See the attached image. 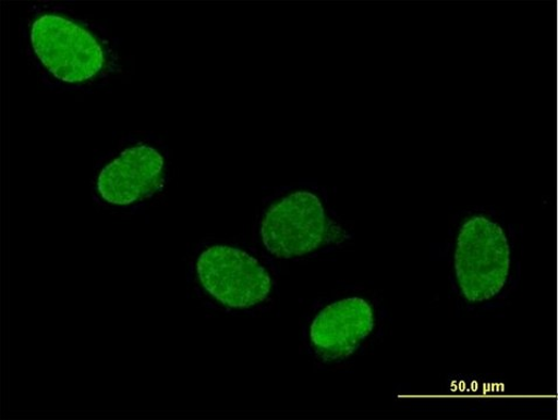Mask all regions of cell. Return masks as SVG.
I'll return each mask as SVG.
<instances>
[{"instance_id": "cell-1", "label": "cell", "mask_w": 558, "mask_h": 420, "mask_svg": "<svg viewBox=\"0 0 558 420\" xmlns=\"http://www.w3.org/2000/svg\"><path fill=\"white\" fill-rule=\"evenodd\" d=\"M510 255L506 235L497 223L483 217L464 223L458 236L454 269L469 301H485L500 293L510 271Z\"/></svg>"}, {"instance_id": "cell-2", "label": "cell", "mask_w": 558, "mask_h": 420, "mask_svg": "<svg viewBox=\"0 0 558 420\" xmlns=\"http://www.w3.org/2000/svg\"><path fill=\"white\" fill-rule=\"evenodd\" d=\"M31 41L44 66L63 83H85L105 67L100 42L90 32L60 15L45 14L33 23Z\"/></svg>"}, {"instance_id": "cell-3", "label": "cell", "mask_w": 558, "mask_h": 420, "mask_svg": "<svg viewBox=\"0 0 558 420\" xmlns=\"http://www.w3.org/2000/svg\"><path fill=\"white\" fill-rule=\"evenodd\" d=\"M327 233L320 200L310 192L290 194L274 205L262 223L266 248L281 258L301 257L317 250Z\"/></svg>"}, {"instance_id": "cell-4", "label": "cell", "mask_w": 558, "mask_h": 420, "mask_svg": "<svg viewBox=\"0 0 558 420\" xmlns=\"http://www.w3.org/2000/svg\"><path fill=\"white\" fill-rule=\"evenodd\" d=\"M196 267L208 293L235 309L259 304L270 294L271 280L266 269L235 248L211 247L201 255Z\"/></svg>"}, {"instance_id": "cell-5", "label": "cell", "mask_w": 558, "mask_h": 420, "mask_svg": "<svg viewBox=\"0 0 558 420\" xmlns=\"http://www.w3.org/2000/svg\"><path fill=\"white\" fill-rule=\"evenodd\" d=\"M163 180V159L150 147L125 150L98 176L100 196L112 205L141 201L160 187Z\"/></svg>"}, {"instance_id": "cell-6", "label": "cell", "mask_w": 558, "mask_h": 420, "mask_svg": "<svg viewBox=\"0 0 558 420\" xmlns=\"http://www.w3.org/2000/svg\"><path fill=\"white\" fill-rule=\"evenodd\" d=\"M374 329L372 307L363 298L327 306L312 322L311 341L327 358H348Z\"/></svg>"}]
</instances>
